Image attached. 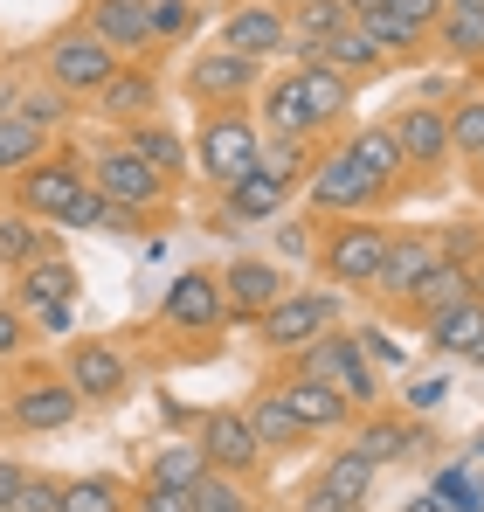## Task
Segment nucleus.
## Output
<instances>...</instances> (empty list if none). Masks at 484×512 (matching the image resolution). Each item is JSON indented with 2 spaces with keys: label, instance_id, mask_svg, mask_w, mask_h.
<instances>
[{
  "label": "nucleus",
  "instance_id": "1",
  "mask_svg": "<svg viewBox=\"0 0 484 512\" xmlns=\"http://www.w3.org/2000/svg\"><path fill=\"white\" fill-rule=\"evenodd\" d=\"M388 236L395 229L381 215H325V229L312 236V270H319L332 291H374Z\"/></svg>",
  "mask_w": 484,
  "mask_h": 512
},
{
  "label": "nucleus",
  "instance_id": "2",
  "mask_svg": "<svg viewBox=\"0 0 484 512\" xmlns=\"http://www.w3.org/2000/svg\"><path fill=\"white\" fill-rule=\"evenodd\" d=\"M388 132H395V153H402V194H436L457 153H450V118L436 97H408L388 111Z\"/></svg>",
  "mask_w": 484,
  "mask_h": 512
},
{
  "label": "nucleus",
  "instance_id": "3",
  "mask_svg": "<svg viewBox=\"0 0 484 512\" xmlns=\"http://www.w3.org/2000/svg\"><path fill=\"white\" fill-rule=\"evenodd\" d=\"M298 194H305V215H388L395 208V194L367 173V160L353 153V139L319 146V160H312Z\"/></svg>",
  "mask_w": 484,
  "mask_h": 512
},
{
  "label": "nucleus",
  "instance_id": "4",
  "mask_svg": "<svg viewBox=\"0 0 484 512\" xmlns=\"http://www.w3.org/2000/svg\"><path fill=\"white\" fill-rule=\"evenodd\" d=\"M291 360V374H312L325 388H339L353 409H374L381 402V374H374V360H367V340H353V333H319L312 346H298V353H284Z\"/></svg>",
  "mask_w": 484,
  "mask_h": 512
},
{
  "label": "nucleus",
  "instance_id": "5",
  "mask_svg": "<svg viewBox=\"0 0 484 512\" xmlns=\"http://www.w3.org/2000/svg\"><path fill=\"white\" fill-rule=\"evenodd\" d=\"M83 167H90V187H97V194H111V201L139 208V215H153V222H166V215H173V194H180V187H173L160 167H146L125 139H111V146L83 153Z\"/></svg>",
  "mask_w": 484,
  "mask_h": 512
},
{
  "label": "nucleus",
  "instance_id": "6",
  "mask_svg": "<svg viewBox=\"0 0 484 512\" xmlns=\"http://www.w3.org/2000/svg\"><path fill=\"white\" fill-rule=\"evenodd\" d=\"M125 56L111 49V42H97L83 21H70V28H56L49 42H42V84L49 90H63L70 104H90L97 97V84L118 70Z\"/></svg>",
  "mask_w": 484,
  "mask_h": 512
},
{
  "label": "nucleus",
  "instance_id": "7",
  "mask_svg": "<svg viewBox=\"0 0 484 512\" xmlns=\"http://www.w3.org/2000/svg\"><path fill=\"white\" fill-rule=\"evenodd\" d=\"M187 153H194V173H201L208 187H229V180H242V173L256 167L263 132H256V118H249L242 104H236V111H201Z\"/></svg>",
  "mask_w": 484,
  "mask_h": 512
},
{
  "label": "nucleus",
  "instance_id": "8",
  "mask_svg": "<svg viewBox=\"0 0 484 512\" xmlns=\"http://www.w3.org/2000/svg\"><path fill=\"white\" fill-rule=\"evenodd\" d=\"M339 326V291L332 284H291L263 319H256V346L263 353H298V346H312L319 333Z\"/></svg>",
  "mask_w": 484,
  "mask_h": 512
},
{
  "label": "nucleus",
  "instance_id": "9",
  "mask_svg": "<svg viewBox=\"0 0 484 512\" xmlns=\"http://www.w3.org/2000/svg\"><path fill=\"white\" fill-rule=\"evenodd\" d=\"M256 84H263V63L222 49V42L201 49V56H187V70H180V90H187L201 111H236V104L256 97Z\"/></svg>",
  "mask_w": 484,
  "mask_h": 512
},
{
  "label": "nucleus",
  "instance_id": "10",
  "mask_svg": "<svg viewBox=\"0 0 484 512\" xmlns=\"http://www.w3.org/2000/svg\"><path fill=\"white\" fill-rule=\"evenodd\" d=\"M443 436L422 423L415 409H360L353 416V450L374 464V471H388V464H415V457H429Z\"/></svg>",
  "mask_w": 484,
  "mask_h": 512
},
{
  "label": "nucleus",
  "instance_id": "11",
  "mask_svg": "<svg viewBox=\"0 0 484 512\" xmlns=\"http://www.w3.org/2000/svg\"><path fill=\"white\" fill-rule=\"evenodd\" d=\"M83 187H90V167H83V153H42L35 167L14 173V208H28L35 222H56L63 229V215H70V201H77Z\"/></svg>",
  "mask_w": 484,
  "mask_h": 512
},
{
  "label": "nucleus",
  "instance_id": "12",
  "mask_svg": "<svg viewBox=\"0 0 484 512\" xmlns=\"http://www.w3.org/2000/svg\"><path fill=\"white\" fill-rule=\"evenodd\" d=\"M194 443H201V457H208V471H229L242 485H256L263 478V443H256V429L242 416V402H222V409H201V423H194Z\"/></svg>",
  "mask_w": 484,
  "mask_h": 512
},
{
  "label": "nucleus",
  "instance_id": "13",
  "mask_svg": "<svg viewBox=\"0 0 484 512\" xmlns=\"http://www.w3.org/2000/svg\"><path fill=\"white\" fill-rule=\"evenodd\" d=\"M63 381L77 388V402H90V409H118L132 395V360L111 340H70L63 346Z\"/></svg>",
  "mask_w": 484,
  "mask_h": 512
},
{
  "label": "nucleus",
  "instance_id": "14",
  "mask_svg": "<svg viewBox=\"0 0 484 512\" xmlns=\"http://www.w3.org/2000/svg\"><path fill=\"white\" fill-rule=\"evenodd\" d=\"M160 319L173 333H222L229 326V305H222V277L215 270H201V263H187V270H173L166 277V298H160Z\"/></svg>",
  "mask_w": 484,
  "mask_h": 512
},
{
  "label": "nucleus",
  "instance_id": "15",
  "mask_svg": "<svg viewBox=\"0 0 484 512\" xmlns=\"http://www.w3.org/2000/svg\"><path fill=\"white\" fill-rule=\"evenodd\" d=\"M222 305H229V326H256L284 291H291V277H284V263H270V256H229L222 270Z\"/></svg>",
  "mask_w": 484,
  "mask_h": 512
},
{
  "label": "nucleus",
  "instance_id": "16",
  "mask_svg": "<svg viewBox=\"0 0 484 512\" xmlns=\"http://www.w3.org/2000/svg\"><path fill=\"white\" fill-rule=\"evenodd\" d=\"M291 201H298V187H284V180H270L263 167H249L242 180L215 187V222H208V229H263V222H277Z\"/></svg>",
  "mask_w": 484,
  "mask_h": 512
},
{
  "label": "nucleus",
  "instance_id": "17",
  "mask_svg": "<svg viewBox=\"0 0 484 512\" xmlns=\"http://www.w3.org/2000/svg\"><path fill=\"white\" fill-rule=\"evenodd\" d=\"M215 42L236 49V56H256V63L291 56V14H284L277 0H236V7L222 14V35H215Z\"/></svg>",
  "mask_w": 484,
  "mask_h": 512
},
{
  "label": "nucleus",
  "instance_id": "18",
  "mask_svg": "<svg viewBox=\"0 0 484 512\" xmlns=\"http://www.w3.org/2000/svg\"><path fill=\"white\" fill-rule=\"evenodd\" d=\"M90 104H97V118L118 125V132L139 125V118H153V111H160V70H153V56H125V63L97 84Z\"/></svg>",
  "mask_w": 484,
  "mask_h": 512
},
{
  "label": "nucleus",
  "instance_id": "19",
  "mask_svg": "<svg viewBox=\"0 0 484 512\" xmlns=\"http://www.w3.org/2000/svg\"><path fill=\"white\" fill-rule=\"evenodd\" d=\"M436 263H443L436 229H395V236H388V256H381V277H374V298L402 305V298L429 277V270H436Z\"/></svg>",
  "mask_w": 484,
  "mask_h": 512
},
{
  "label": "nucleus",
  "instance_id": "20",
  "mask_svg": "<svg viewBox=\"0 0 484 512\" xmlns=\"http://www.w3.org/2000/svg\"><path fill=\"white\" fill-rule=\"evenodd\" d=\"M77 21L97 35V42H111L118 56H153V49H160V42H153V14H146V0H83Z\"/></svg>",
  "mask_w": 484,
  "mask_h": 512
},
{
  "label": "nucleus",
  "instance_id": "21",
  "mask_svg": "<svg viewBox=\"0 0 484 512\" xmlns=\"http://www.w3.org/2000/svg\"><path fill=\"white\" fill-rule=\"evenodd\" d=\"M298 63H325V70H339L346 84H360V77H381V70H395V56L360 28V21H346L339 35H325L312 49H298Z\"/></svg>",
  "mask_w": 484,
  "mask_h": 512
},
{
  "label": "nucleus",
  "instance_id": "22",
  "mask_svg": "<svg viewBox=\"0 0 484 512\" xmlns=\"http://www.w3.org/2000/svg\"><path fill=\"white\" fill-rule=\"evenodd\" d=\"M270 388L291 402V416L312 429V436H325V429H353V416H360V409H353L339 388H325V381H312V374H291V367H284Z\"/></svg>",
  "mask_w": 484,
  "mask_h": 512
},
{
  "label": "nucleus",
  "instance_id": "23",
  "mask_svg": "<svg viewBox=\"0 0 484 512\" xmlns=\"http://www.w3.org/2000/svg\"><path fill=\"white\" fill-rule=\"evenodd\" d=\"M118 139H125V146H132V153H139L146 167H160L173 187H187V180H194V153H187V132H173L160 111H153V118H139V125H125Z\"/></svg>",
  "mask_w": 484,
  "mask_h": 512
},
{
  "label": "nucleus",
  "instance_id": "24",
  "mask_svg": "<svg viewBox=\"0 0 484 512\" xmlns=\"http://www.w3.org/2000/svg\"><path fill=\"white\" fill-rule=\"evenodd\" d=\"M242 416H249V429H256L263 457H298V450H312V429L291 416V402H284L277 388H263L256 402H242Z\"/></svg>",
  "mask_w": 484,
  "mask_h": 512
},
{
  "label": "nucleus",
  "instance_id": "25",
  "mask_svg": "<svg viewBox=\"0 0 484 512\" xmlns=\"http://www.w3.org/2000/svg\"><path fill=\"white\" fill-rule=\"evenodd\" d=\"M77 416H83V402L70 381H28V388H14V429L49 436V429H70Z\"/></svg>",
  "mask_w": 484,
  "mask_h": 512
},
{
  "label": "nucleus",
  "instance_id": "26",
  "mask_svg": "<svg viewBox=\"0 0 484 512\" xmlns=\"http://www.w3.org/2000/svg\"><path fill=\"white\" fill-rule=\"evenodd\" d=\"M256 132H291V139H312V125H305V84H298V63L256 84Z\"/></svg>",
  "mask_w": 484,
  "mask_h": 512
},
{
  "label": "nucleus",
  "instance_id": "27",
  "mask_svg": "<svg viewBox=\"0 0 484 512\" xmlns=\"http://www.w3.org/2000/svg\"><path fill=\"white\" fill-rule=\"evenodd\" d=\"M298 84H305V125H312V139L339 132L346 111H353V84L339 70H325V63H298Z\"/></svg>",
  "mask_w": 484,
  "mask_h": 512
},
{
  "label": "nucleus",
  "instance_id": "28",
  "mask_svg": "<svg viewBox=\"0 0 484 512\" xmlns=\"http://www.w3.org/2000/svg\"><path fill=\"white\" fill-rule=\"evenodd\" d=\"M484 340V298H457L443 312L422 319V346L429 353H450V360H471V346Z\"/></svg>",
  "mask_w": 484,
  "mask_h": 512
},
{
  "label": "nucleus",
  "instance_id": "29",
  "mask_svg": "<svg viewBox=\"0 0 484 512\" xmlns=\"http://www.w3.org/2000/svg\"><path fill=\"white\" fill-rule=\"evenodd\" d=\"M153 215H139V208H125V201H111V194H97V187H83L77 201H70V215H63V229H97V236H139Z\"/></svg>",
  "mask_w": 484,
  "mask_h": 512
},
{
  "label": "nucleus",
  "instance_id": "30",
  "mask_svg": "<svg viewBox=\"0 0 484 512\" xmlns=\"http://www.w3.org/2000/svg\"><path fill=\"white\" fill-rule=\"evenodd\" d=\"M56 250V222H35L28 208H0V270H21Z\"/></svg>",
  "mask_w": 484,
  "mask_h": 512
},
{
  "label": "nucleus",
  "instance_id": "31",
  "mask_svg": "<svg viewBox=\"0 0 484 512\" xmlns=\"http://www.w3.org/2000/svg\"><path fill=\"white\" fill-rule=\"evenodd\" d=\"M77 291H83V270L63 250L21 263V277H14V298H70V305H77Z\"/></svg>",
  "mask_w": 484,
  "mask_h": 512
},
{
  "label": "nucleus",
  "instance_id": "32",
  "mask_svg": "<svg viewBox=\"0 0 484 512\" xmlns=\"http://www.w3.org/2000/svg\"><path fill=\"white\" fill-rule=\"evenodd\" d=\"M443 118H450V153H457V167L478 173V160H484V90L450 97V104H443Z\"/></svg>",
  "mask_w": 484,
  "mask_h": 512
},
{
  "label": "nucleus",
  "instance_id": "33",
  "mask_svg": "<svg viewBox=\"0 0 484 512\" xmlns=\"http://www.w3.org/2000/svg\"><path fill=\"white\" fill-rule=\"evenodd\" d=\"M325 139H291V132H263V153H256V167L270 173V180H284V187H305V173L319 160Z\"/></svg>",
  "mask_w": 484,
  "mask_h": 512
},
{
  "label": "nucleus",
  "instance_id": "34",
  "mask_svg": "<svg viewBox=\"0 0 484 512\" xmlns=\"http://www.w3.org/2000/svg\"><path fill=\"white\" fill-rule=\"evenodd\" d=\"M429 42L450 63H484V7H443V21L429 28Z\"/></svg>",
  "mask_w": 484,
  "mask_h": 512
},
{
  "label": "nucleus",
  "instance_id": "35",
  "mask_svg": "<svg viewBox=\"0 0 484 512\" xmlns=\"http://www.w3.org/2000/svg\"><path fill=\"white\" fill-rule=\"evenodd\" d=\"M374 478H381V471H374L353 443H346V450H332V457L319 464V485L332 492V499H346V506H367V499H374Z\"/></svg>",
  "mask_w": 484,
  "mask_h": 512
},
{
  "label": "nucleus",
  "instance_id": "36",
  "mask_svg": "<svg viewBox=\"0 0 484 512\" xmlns=\"http://www.w3.org/2000/svg\"><path fill=\"white\" fill-rule=\"evenodd\" d=\"M346 139H353V153L367 160V173H374V180H381V187L402 201V153H395V132H388V118H381V125H360V132H346Z\"/></svg>",
  "mask_w": 484,
  "mask_h": 512
},
{
  "label": "nucleus",
  "instance_id": "37",
  "mask_svg": "<svg viewBox=\"0 0 484 512\" xmlns=\"http://www.w3.org/2000/svg\"><path fill=\"white\" fill-rule=\"evenodd\" d=\"M201 471H208V457H201L194 436H173V443H160V450L146 457V478H153V485H173V492H187Z\"/></svg>",
  "mask_w": 484,
  "mask_h": 512
},
{
  "label": "nucleus",
  "instance_id": "38",
  "mask_svg": "<svg viewBox=\"0 0 484 512\" xmlns=\"http://www.w3.org/2000/svg\"><path fill=\"white\" fill-rule=\"evenodd\" d=\"M63 512H132V492L111 471H83V478H63Z\"/></svg>",
  "mask_w": 484,
  "mask_h": 512
},
{
  "label": "nucleus",
  "instance_id": "39",
  "mask_svg": "<svg viewBox=\"0 0 484 512\" xmlns=\"http://www.w3.org/2000/svg\"><path fill=\"white\" fill-rule=\"evenodd\" d=\"M291 14V56L298 49H312V42H325V35H339L353 14H346V0H298V7H284Z\"/></svg>",
  "mask_w": 484,
  "mask_h": 512
},
{
  "label": "nucleus",
  "instance_id": "40",
  "mask_svg": "<svg viewBox=\"0 0 484 512\" xmlns=\"http://www.w3.org/2000/svg\"><path fill=\"white\" fill-rule=\"evenodd\" d=\"M42 153H49V132L7 111V118H0V180H14L21 167H35Z\"/></svg>",
  "mask_w": 484,
  "mask_h": 512
},
{
  "label": "nucleus",
  "instance_id": "41",
  "mask_svg": "<svg viewBox=\"0 0 484 512\" xmlns=\"http://www.w3.org/2000/svg\"><path fill=\"white\" fill-rule=\"evenodd\" d=\"M187 512H256V499H249V485L229 478V471H201L187 485Z\"/></svg>",
  "mask_w": 484,
  "mask_h": 512
},
{
  "label": "nucleus",
  "instance_id": "42",
  "mask_svg": "<svg viewBox=\"0 0 484 512\" xmlns=\"http://www.w3.org/2000/svg\"><path fill=\"white\" fill-rule=\"evenodd\" d=\"M360 28H367V35H374V42H381V49H388L395 63H408L415 49H429V35H415V28H408L402 14H388V7H374V14H360Z\"/></svg>",
  "mask_w": 484,
  "mask_h": 512
},
{
  "label": "nucleus",
  "instance_id": "43",
  "mask_svg": "<svg viewBox=\"0 0 484 512\" xmlns=\"http://www.w3.org/2000/svg\"><path fill=\"white\" fill-rule=\"evenodd\" d=\"M436 499L450 512H484V478H478V464H450V471H436V485H429Z\"/></svg>",
  "mask_w": 484,
  "mask_h": 512
},
{
  "label": "nucleus",
  "instance_id": "44",
  "mask_svg": "<svg viewBox=\"0 0 484 512\" xmlns=\"http://www.w3.org/2000/svg\"><path fill=\"white\" fill-rule=\"evenodd\" d=\"M14 118H28V125H42V132H56L63 118H70V97L63 90H35V84H21V97H14Z\"/></svg>",
  "mask_w": 484,
  "mask_h": 512
},
{
  "label": "nucleus",
  "instance_id": "45",
  "mask_svg": "<svg viewBox=\"0 0 484 512\" xmlns=\"http://www.w3.org/2000/svg\"><path fill=\"white\" fill-rule=\"evenodd\" d=\"M146 14H153V42H180V35H194L201 0H146Z\"/></svg>",
  "mask_w": 484,
  "mask_h": 512
},
{
  "label": "nucleus",
  "instance_id": "46",
  "mask_svg": "<svg viewBox=\"0 0 484 512\" xmlns=\"http://www.w3.org/2000/svg\"><path fill=\"white\" fill-rule=\"evenodd\" d=\"M7 512H63V478L28 471V478H21V492L7 499Z\"/></svg>",
  "mask_w": 484,
  "mask_h": 512
},
{
  "label": "nucleus",
  "instance_id": "47",
  "mask_svg": "<svg viewBox=\"0 0 484 512\" xmlns=\"http://www.w3.org/2000/svg\"><path fill=\"white\" fill-rule=\"evenodd\" d=\"M14 312H21L28 326H42V333H70V326H77V305H70V298H14Z\"/></svg>",
  "mask_w": 484,
  "mask_h": 512
},
{
  "label": "nucleus",
  "instance_id": "48",
  "mask_svg": "<svg viewBox=\"0 0 484 512\" xmlns=\"http://www.w3.org/2000/svg\"><path fill=\"white\" fill-rule=\"evenodd\" d=\"M443 395H450V374H422V381H408V388H402V409L422 416V409H436Z\"/></svg>",
  "mask_w": 484,
  "mask_h": 512
},
{
  "label": "nucleus",
  "instance_id": "49",
  "mask_svg": "<svg viewBox=\"0 0 484 512\" xmlns=\"http://www.w3.org/2000/svg\"><path fill=\"white\" fill-rule=\"evenodd\" d=\"M443 7H450V0H388V14H402L415 35H429V28L443 21Z\"/></svg>",
  "mask_w": 484,
  "mask_h": 512
},
{
  "label": "nucleus",
  "instance_id": "50",
  "mask_svg": "<svg viewBox=\"0 0 484 512\" xmlns=\"http://www.w3.org/2000/svg\"><path fill=\"white\" fill-rule=\"evenodd\" d=\"M132 512H187V492H173V485H153V478H146V485L132 492Z\"/></svg>",
  "mask_w": 484,
  "mask_h": 512
},
{
  "label": "nucleus",
  "instance_id": "51",
  "mask_svg": "<svg viewBox=\"0 0 484 512\" xmlns=\"http://www.w3.org/2000/svg\"><path fill=\"white\" fill-rule=\"evenodd\" d=\"M291 512H367V506H346V499H332L319 478H312V485H305V492L291 499Z\"/></svg>",
  "mask_w": 484,
  "mask_h": 512
},
{
  "label": "nucleus",
  "instance_id": "52",
  "mask_svg": "<svg viewBox=\"0 0 484 512\" xmlns=\"http://www.w3.org/2000/svg\"><path fill=\"white\" fill-rule=\"evenodd\" d=\"M21 346H28V319H21L14 305H0V360H14Z\"/></svg>",
  "mask_w": 484,
  "mask_h": 512
},
{
  "label": "nucleus",
  "instance_id": "53",
  "mask_svg": "<svg viewBox=\"0 0 484 512\" xmlns=\"http://www.w3.org/2000/svg\"><path fill=\"white\" fill-rule=\"evenodd\" d=\"M277 250L284 256H312V229H305V222H277Z\"/></svg>",
  "mask_w": 484,
  "mask_h": 512
},
{
  "label": "nucleus",
  "instance_id": "54",
  "mask_svg": "<svg viewBox=\"0 0 484 512\" xmlns=\"http://www.w3.org/2000/svg\"><path fill=\"white\" fill-rule=\"evenodd\" d=\"M21 478H28V464H21V457H0V512H7V499L21 492Z\"/></svg>",
  "mask_w": 484,
  "mask_h": 512
},
{
  "label": "nucleus",
  "instance_id": "55",
  "mask_svg": "<svg viewBox=\"0 0 484 512\" xmlns=\"http://www.w3.org/2000/svg\"><path fill=\"white\" fill-rule=\"evenodd\" d=\"M402 512H450V506H443V499H436V492H415V499H408Z\"/></svg>",
  "mask_w": 484,
  "mask_h": 512
},
{
  "label": "nucleus",
  "instance_id": "56",
  "mask_svg": "<svg viewBox=\"0 0 484 512\" xmlns=\"http://www.w3.org/2000/svg\"><path fill=\"white\" fill-rule=\"evenodd\" d=\"M374 7H388V0H346V14L360 21V14H374Z\"/></svg>",
  "mask_w": 484,
  "mask_h": 512
},
{
  "label": "nucleus",
  "instance_id": "57",
  "mask_svg": "<svg viewBox=\"0 0 484 512\" xmlns=\"http://www.w3.org/2000/svg\"><path fill=\"white\" fill-rule=\"evenodd\" d=\"M471 367H484V340H478V346H471Z\"/></svg>",
  "mask_w": 484,
  "mask_h": 512
},
{
  "label": "nucleus",
  "instance_id": "58",
  "mask_svg": "<svg viewBox=\"0 0 484 512\" xmlns=\"http://www.w3.org/2000/svg\"><path fill=\"white\" fill-rule=\"evenodd\" d=\"M471 187H484V160H478V173H471Z\"/></svg>",
  "mask_w": 484,
  "mask_h": 512
},
{
  "label": "nucleus",
  "instance_id": "59",
  "mask_svg": "<svg viewBox=\"0 0 484 512\" xmlns=\"http://www.w3.org/2000/svg\"><path fill=\"white\" fill-rule=\"evenodd\" d=\"M450 7H484V0H450Z\"/></svg>",
  "mask_w": 484,
  "mask_h": 512
},
{
  "label": "nucleus",
  "instance_id": "60",
  "mask_svg": "<svg viewBox=\"0 0 484 512\" xmlns=\"http://www.w3.org/2000/svg\"><path fill=\"white\" fill-rule=\"evenodd\" d=\"M277 7H298V0H277Z\"/></svg>",
  "mask_w": 484,
  "mask_h": 512
}]
</instances>
